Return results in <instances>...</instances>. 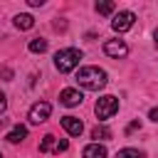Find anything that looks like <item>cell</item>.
<instances>
[{
  "label": "cell",
  "instance_id": "cell-4",
  "mask_svg": "<svg viewBox=\"0 0 158 158\" xmlns=\"http://www.w3.org/2000/svg\"><path fill=\"white\" fill-rule=\"evenodd\" d=\"M133 22H136V15H133L131 10H121V12H116V15H114L111 27H114L116 32H126V30H131V27H133Z\"/></svg>",
  "mask_w": 158,
  "mask_h": 158
},
{
  "label": "cell",
  "instance_id": "cell-21",
  "mask_svg": "<svg viewBox=\"0 0 158 158\" xmlns=\"http://www.w3.org/2000/svg\"><path fill=\"white\" fill-rule=\"evenodd\" d=\"M27 2H30L32 7H42V5H44V0H27Z\"/></svg>",
  "mask_w": 158,
  "mask_h": 158
},
{
  "label": "cell",
  "instance_id": "cell-14",
  "mask_svg": "<svg viewBox=\"0 0 158 158\" xmlns=\"http://www.w3.org/2000/svg\"><path fill=\"white\" fill-rule=\"evenodd\" d=\"M94 7H96L99 15H111V12L116 10V2H111V0H101V2H96Z\"/></svg>",
  "mask_w": 158,
  "mask_h": 158
},
{
  "label": "cell",
  "instance_id": "cell-23",
  "mask_svg": "<svg viewBox=\"0 0 158 158\" xmlns=\"http://www.w3.org/2000/svg\"><path fill=\"white\" fill-rule=\"evenodd\" d=\"M153 37H156V47H158V27H156V32H153Z\"/></svg>",
  "mask_w": 158,
  "mask_h": 158
},
{
  "label": "cell",
  "instance_id": "cell-5",
  "mask_svg": "<svg viewBox=\"0 0 158 158\" xmlns=\"http://www.w3.org/2000/svg\"><path fill=\"white\" fill-rule=\"evenodd\" d=\"M49 111H52V106L47 101H37V104H32L27 118H30V123H44L49 118Z\"/></svg>",
  "mask_w": 158,
  "mask_h": 158
},
{
  "label": "cell",
  "instance_id": "cell-9",
  "mask_svg": "<svg viewBox=\"0 0 158 158\" xmlns=\"http://www.w3.org/2000/svg\"><path fill=\"white\" fill-rule=\"evenodd\" d=\"M84 158H106V148L101 143H89L84 151H81Z\"/></svg>",
  "mask_w": 158,
  "mask_h": 158
},
{
  "label": "cell",
  "instance_id": "cell-18",
  "mask_svg": "<svg viewBox=\"0 0 158 158\" xmlns=\"http://www.w3.org/2000/svg\"><path fill=\"white\" fill-rule=\"evenodd\" d=\"M136 128H141V121H131V123L126 126V133H131V131H136Z\"/></svg>",
  "mask_w": 158,
  "mask_h": 158
},
{
  "label": "cell",
  "instance_id": "cell-1",
  "mask_svg": "<svg viewBox=\"0 0 158 158\" xmlns=\"http://www.w3.org/2000/svg\"><path fill=\"white\" fill-rule=\"evenodd\" d=\"M106 72L99 69V67H81L77 72V84L81 89H89V91H99L106 86Z\"/></svg>",
  "mask_w": 158,
  "mask_h": 158
},
{
  "label": "cell",
  "instance_id": "cell-8",
  "mask_svg": "<svg viewBox=\"0 0 158 158\" xmlns=\"http://www.w3.org/2000/svg\"><path fill=\"white\" fill-rule=\"evenodd\" d=\"M81 91L79 89H64L62 94H59V104H64V106H77V104H81Z\"/></svg>",
  "mask_w": 158,
  "mask_h": 158
},
{
  "label": "cell",
  "instance_id": "cell-20",
  "mask_svg": "<svg viewBox=\"0 0 158 158\" xmlns=\"http://www.w3.org/2000/svg\"><path fill=\"white\" fill-rule=\"evenodd\" d=\"M5 106H7V99H5V94H2V91H0V114H2V111H5Z\"/></svg>",
  "mask_w": 158,
  "mask_h": 158
},
{
  "label": "cell",
  "instance_id": "cell-24",
  "mask_svg": "<svg viewBox=\"0 0 158 158\" xmlns=\"http://www.w3.org/2000/svg\"><path fill=\"white\" fill-rule=\"evenodd\" d=\"M0 158H2V153H0Z\"/></svg>",
  "mask_w": 158,
  "mask_h": 158
},
{
  "label": "cell",
  "instance_id": "cell-19",
  "mask_svg": "<svg viewBox=\"0 0 158 158\" xmlns=\"http://www.w3.org/2000/svg\"><path fill=\"white\" fill-rule=\"evenodd\" d=\"M0 74H2V77H5V79H7V81H10V79H12V72H10V69H7V67H2V69H0Z\"/></svg>",
  "mask_w": 158,
  "mask_h": 158
},
{
  "label": "cell",
  "instance_id": "cell-11",
  "mask_svg": "<svg viewBox=\"0 0 158 158\" xmlns=\"http://www.w3.org/2000/svg\"><path fill=\"white\" fill-rule=\"evenodd\" d=\"M25 136H27V128L17 123V126L7 133V141H10V143H20V141H25Z\"/></svg>",
  "mask_w": 158,
  "mask_h": 158
},
{
  "label": "cell",
  "instance_id": "cell-17",
  "mask_svg": "<svg viewBox=\"0 0 158 158\" xmlns=\"http://www.w3.org/2000/svg\"><path fill=\"white\" fill-rule=\"evenodd\" d=\"M67 148H69V141H67V138H59V141H57V153H62V151H67Z\"/></svg>",
  "mask_w": 158,
  "mask_h": 158
},
{
  "label": "cell",
  "instance_id": "cell-16",
  "mask_svg": "<svg viewBox=\"0 0 158 158\" xmlns=\"http://www.w3.org/2000/svg\"><path fill=\"white\" fill-rule=\"evenodd\" d=\"M44 49H47V40L37 37V40H32V42H30V52H40V54H42Z\"/></svg>",
  "mask_w": 158,
  "mask_h": 158
},
{
  "label": "cell",
  "instance_id": "cell-22",
  "mask_svg": "<svg viewBox=\"0 0 158 158\" xmlns=\"http://www.w3.org/2000/svg\"><path fill=\"white\" fill-rule=\"evenodd\" d=\"M151 118H153V121H158V106H156V109H151Z\"/></svg>",
  "mask_w": 158,
  "mask_h": 158
},
{
  "label": "cell",
  "instance_id": "cell-2",
  "mask_svg": "<svg viewBox=\"0 0 158 158\" xmlns=\"http://www.w3.org/2000/svg\"><path fill=\"white\" fill-rule=\"evenodd\" d=\"M79 62H81V52H79L77 47H67V49H59V52L54 54V67H57V72H62V74L77 69Z\"/></svg>",
  "mask_w": 158,
  "mask_h": 158
},
{
  "label": "cell",
  "instance_id": "cell-13",
  "mask_svg": "<svg viewBox=\"0 0 158 158\" xmlns=\"http://www.w3.org/2000/svg\"><path fill=\"white\" fill-rule=\"evenodd\" d=\"M57 141H59V138H54L52 133H47V136L42 138V143H40V151H42V153H47V151H54V153H57Z\"/></svg>",
  "mask_w": 158,
  "mask_h": 158
},
{
  "label": "cell",
  "instance_id": "cell-10",
  "mask_svg": "<svg viewBox=\"0 0 158 158\" xmlns=\"http://www.w3.org/2000/svg\"><path fill=\"white\" fill-rule=\"evenodd\" d=\"M12 22H15V27H17V30H30V27H35V17H32V15H27V12L15 15V17H12Z\"/></svg>",
  "mask_w": 158,
  "mask_h": 158
},
{
  "label": "cell",
  "instance_id": "cell-6",
  "mask_svg": "<svg viewBox=\"0 0 158 158\" xmlns=\"http://www.w3.org/2000/svg\"><path fill=\"white\" fill-rule=\"evenodd\" d=\"M104 52H106L109 57L121 59V57L128 54V44H126L123 40H106V42H104Z\"/></svg>",
  "mask_w": 158,
  "mask_h": 158
},
{
  "label": "cell",
  "instance_id": "cell-7",
  "mask_svg": "<svg viewBox=\"0 0 158 158\" xmlns=\"http://www.w3.org/2000/svg\"><path fill=\"white\" fill-rule=\"evenodd\" d=\"M62 126H64V131H67L69 136H81V131H84V123H81V118H77V116H64V118H62Z\"/></svg>",
  "mask_w": 158,
  "mask_h": 158
},
{
  "label": "cell",
  "instance_id": "cell-3",
  "mask_svg": "<svg viewBox=\"0 0 158 158\" xmlns=\"http://www.w3.org/2000/svg\"><path fill=\"white\" fill-rule=\"evenodd\" d=\"M94 111H96V116H99L101 121H106V118H111V116L118 111V99H116V96H111V94H106V96L96 99Z\"/></svg>",
  "mask_w": 158,
  "mask_h": 158
},
{
  "label": "cell",
  "instance_id": "cell-12",
  "mask_svg": "<svg viewBox=\"0 0 158 158\" xmlns=\"http://www.w3.org/2000/svg\"><path fill=\"white\" fill-rule=\"evenodd\" d=\"M91 138L99 143V141H106V138H111V128H106V126H94L91 128Z\"/></svg>",
  "mask_w": 158,
  "mask_h": 158
},
{
  "label": "cell",
  "instance_id": "cell-15",
  "mask_svg": "<svg viewBox=\"0 0 158 158\" xmlns=\"http://www.w3.org/2000/svg\"><path fill=\"white\" fill-rule=\"evenodd\" d=\"M116 158H146V156H143V151H138V148H121V151L116 153Z\"/></svg>",
  "mask_w": 158,
  "mask_h": 158
}]
</instances>
